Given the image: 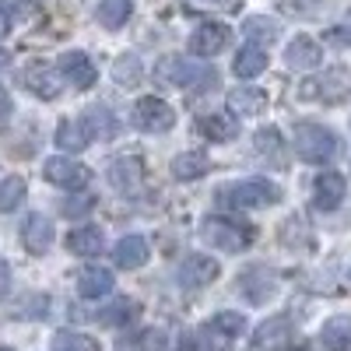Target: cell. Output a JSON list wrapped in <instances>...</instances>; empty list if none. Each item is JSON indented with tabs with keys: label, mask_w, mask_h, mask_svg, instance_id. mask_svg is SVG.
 <instances>
[{
	"label": "cell",
	"mask_w": 351,
	"mask_h": 351,
	"mask_svg": "<svg viewBox=\"0 0 351 351\" xmlns=\"http://www.w3.org/2000/svg\"><path fill=\"white\" fill-rule=\"evenodd\" d=\"M200 239L221 253H243L256 239V228L236 218H225V215H211L200 221Z\"/></svg>",
	"instance_id": "cell-1"
},
{
	"label": "cell",
	"mask_w": 351,
	"mask_h": 351,
	"mask_svg": "<svg viewBox=\"0 0 351 351\" xmlns=\"http://www.w3.org/2000/svg\"><path fill=\"white\" fill-rule=\"evenodd\" d=\"M218 197L228 204V208H243V211H263V208H274L281 200V186H274L271 180H243V183H232L221 186Z\"/></svg>",
	"instance_id": "cell-2"
},
{
	"label": "cell",
	"mask_w": 351,
	"mask_h": 351,
	"mask_svg": "<svg viewBox=\"0 0 351 351\" xmlns=\"http://www.w3.org/2000/svg\"><path fill=\"white\" fill-rule=\"evenodd\" d=\"M291 141H295V155L313 165H324L337 155V134L324 123H299Z\"/></svg>",
	"instance_id": "cell-3"
},
{
	"label": "cell",
	"mask_w": 351,
	"mask_h": 351,
	"mask_svg": "<svg viewBox=\"0 0 351 351\" xmlns=\"http://www.w3.org/2000/svg\"><path fill=\"white\" fill-rule=\"evenodd\" d=\"M246 330V316L243 313H218L211 316L200 330V344L208 351H232L236 337Z\"/></svg>",
	"instance_id": "cell-4"
},
{
	"label": "cell",
	"mask_w": 351,
	"mask_h": 351,
	"mask_svg": "<svg viewBox=\"0 0 351 351\" xmlns=\"http://www.w3.org/2000/svg\"><path fill=\"white\" fill-rule=\"evenodd\" d=\"M155 77L162 81V84H176V88H193V84H200V77H208V81H215V71L211 67H200V64H186L183 56H162L158 60V67H155Z\"/></svg>",
	"instance_id": "cell-5"
},
{
	"label": "cell",
	"mask_w": 351,
	"mask_h": 351,
	"mask_svg": "<svg viewBox=\"0 0 351 351\" xmlns=\"http://www.w3.org/2000/svg\"><path fill=\"white\" fill-rule=\"evenodd\" d=\"M134 123L144 130V134H165L176 127V112L169 102H162L158 95H144L137 106H134Z\"/></svg>",
	"instance_id": "cell-6"
},
{
	"label": "cell",
	"mask_w": 351,
	"mask_h": 351,
	"mask_svg": "<svg viewBox=\"0 0 351 351\" xmlns=\"http://www.w3.org/2000/svg\"><path fill=\"white\" fill-rule=\"evenodd\" d=\"M190 53L193 56H218L225 46H228V25H221V21H200L193 32H190Z\"/></svg>",
	"instance_id": "cell-7"
},
{
	"label": "cell",
	"mask_w": 351,
	"mask_h": 351,
	"mask_svg": "<svg viewBox=\"0 0 351 351\" xmlns=\"http://www.w3.org/2000/svg\"><path fill=\"white\" fill-rule=\"evenodd\" d=\"M218 274H221V267H218L215 256L193 253V256L183 260V267H180V274H176V278H180V285H183L186 291H197V288H208Z\"/></svg>",
	"instance_id": "cell-8"
},
{
	"label": "cell",
	"mask_w": 351,
	"mask_h": 351,
	"mask_svg": "<svg viewBox=\"0 0 351 351\" xmlns=\"http://www.w3.org/2000/svg\"><path fill=\"white\" fill-rule=\"evenodd\" d=\"M239 291L253 302V306H263L267 299H274L278 291V274L271 267H246L239 274Z\"/></svg>",
	"instance_id": "cell-9"
},
{
	"label": "cell",
	"mask_w": 351,
	"mask_h": 351,
	"mask_svg": "<svg viewBox=\"0 0 351 351\" xmlns=\"http://www.w3.org/2000/svg\"><path fill=\"white\" fill-rule=\"evenodd\" d=\"M43 172H46V180L53 186H64V190H81V186H88V180H92L88 165H81L74 158H49Z\"/></svg>",
	"instance_id": "cell-10"
},
{
	"label": "cell",
	"mask_w": 351,
	"mask_h": 351,
	"mask_svg": "<svg viewBox=\"0 0 351 351\" xmlns=\"http://www.w3.org/2000/svg\"><path fill=\"white\" fill-rule=\"evenodd\" d=\"M348 197V183L341 172H319L313 183V204L319 211H337Z\"/></svg>",
	"instance_id": "cell-11"
},
{
	"label": "cell",
	"mask_w": 351,
	"mask_h": 351,
	"mask_svg": "<svg viewBox=\"0 0 351 351\" xmlns=\"http://www.w3.org/2000/svg\"><path fill=\"white\" fill-rule=\"evenodd\" d=\"M60 77H67L74 88H92L99 81V67H95V60L88 53L71 49V53L60 56Z\"/></svg>",
	"instance_id": "cell-12"
},
{
	"label": "cell",
	"mask_w": 351,
	"mask_h": 351,
	"mask_svg": "<svg viewBox=\"0 0 351 351\" xmlns=\"http://www.w3.org/2000/svg\"><path fill=\"white\" fill-rule=\"evenodd\" d=\"M291 337H295L291 319H288V316H271V319H263V324L256 327L253 348H260V351H278V348H285Z\"/></svg>",
	"instance_id": "cell-13"
},
{
	"label": "cell",
	"mask_w": 351,
	"mask_h": 351,
	"mask_svg": "<svg viewBox=\"0 0 351 351\" xmlns=\"http://www.w3.org/2000/svg\"><path fill=\"white\" fill-rule=\"evenodd\" d=\"M319 60H324V49L309 36H295L285 49V64L291 71H313V67H319Z\"/></svg>",
	"instance_id": "cell-14"
},
{
	"label": "cell",
	"mask_w": 351,
	"mask_h": 351,
	"mask_svg": "<svg viewBox=\"0 0 351 351\" xmlns=\"http://www.w3.org/2000/svg\"><path fill=\"white\" fill-rule=\"evenodd\" d=\"M148 256H152V246H148V239H144V236H127V239L116 243V250H112V260H116V267H120V271L144 267Z\"/></svg>",
	"instance_id": "cell-15"
},
{
	"label": "cell",
	"mask_w": 351,
	"mask_h": 351,
	"mask_svg": "<svg viewBox=\"0 0 351 351\" xmlns=\"http://www.w3.org/2000/svg\"><path fill=\"white\" fill-rule=\"evenodd\" d=\"M348 77L341 74V71H330V74H324L319 81H306L302 88H299V95L302 99H327V102H337V99H344L348 95V84H344Z\"/></svg>",
	"instance_id": "cell-16"
},
{
	"label": "cell",
	"mask_w": 351,
	"mask_h": 351,
	"mask_svg": "<svg viewBox=\"0 0 351 351\" xmlns=\"http://www.w3.org/2000/svg\"><path fill=\"white\" fill-rule=\"evenodd\" d=\"M81 127L88 130V141H112L116 134H120V120L109 112V109H88L81 116Z\"/></svg>",
	"instance_id": "cell-17"
},
{
	"label": "cell",
	"mask_w": 351,
	"mask_h": 351,
	"mask_svg": "<svg viewBox=\"0 0 351 351\" xmlns=\"http://www.w3.org/2000/svg\"><path fill=\"white\" fill-rule=\"evenodd\" d=\"M21 243L32 250V253H46L53 246V225H49V218L28 215L25 225H21Z\"/></svg>",
	"instance_id": "cell-18"
},
{
	"label": "cell",
	"mask_w": 351,
	"mask_h": 351,
	"mask_svg": "<svg viewBox=\"0 0 351 351\" xmlns=\"http://www.w3.org/2000/svg\"><path fill=\"white\" fill-rule=\"evenodd\" d=\"M200 134L208 137V141H232L239 134V120H236V112H208L204 120H197Z\"/></svg>",
	"instance_id": "cell-19"
},
{
	"label": "cell",
	"mask_w": 351,
	"mask_h": 351,
	"mask_svg": "<svg viewBox=\"0 0 351 351\" xmlns=\"http://www.w3.org/2000/svg\"><path fill=\"white\" fill-rule=\"evenodd\" d=\"M141 180H144V169H141L137 158H120V162H112V165H109V183H112L116 190L137 193Z\"/></svg>",
	"instance_id": "cell-20"
},
{
	"label": "cell",
	"mask_w": 351,
	"mask_h": 351,
	"mask_svg": "<svg viewBox=\"0 0 351 351\" xmlns=\"http://www.w3.org/2000/svg\"><path fill=\"white\" fill-rule=\"evenodd\" d=\"M112 291V271L106 267H84L77 274V295L81 299H99Z\"/></svg>",
	"instance_id": "cell-21"
},
{
	"label": "cell",
	"mask_w": 351,
	"mask_h": 351,
	"mask_svg": "<svg viewBox=\"0 0 351 351\" xmlns=\"http://www.w3.org/2000/svg\"><path fill=\"white\" fill-rule=\"evenodd\" d=\"M25 88H28V92H36L39 99H56V95H60V74L43 67V64H36V67L25 71Z\"/></svg>",
	"instance_id": "cell-22"
},
{
	"label": "cell",
	"mask_w": 351,
	"mask_h": 351,
	"mask_svg": "<svg viewBox=\"0 0 351 351\" xmlns=\"http://www.w3.org/2000/svg\"><path fill=\"white\" fill-rule=\"evenodd\" d=\"M232 71H236V77H256V74H263V71H267V49L256 46V43L243 46L236 53V60H232Z\"/></svg>",
	"instance_id": "cell-23"
},
{
	"label": "cell",
	"mask_w": 351,
	"mask_h": 351,
	"mask_svg": "<svg viewBox=\"0 0 351 351\" xmlns=\"http://www.w3.org/2000/svg\"><path fill=\"white\" fill-rule=\"evenodd\" d=\"M102 246H106V239H102L99 225H81L67 236V250L77 256H95V253H102Z\"/></svg>",
	"instance_id": "cell-24"
},
{
	"label": "cell",
	"mask_w": 351,
	"mask_h": 351,
	"mask_svg": "<svg viewBox=\"0 0 351 351\" xmlns=\"http://www.w3.org/2000/svg\"><path fill=\"white\" fill-rule=\"evenodd\" d=\"M327 351H351V316H330L319 330Z\"/></svg>",
	"instance_id": "cell-25"
},
{
	"label": "cell",
	"mask_w": 351,
	"mask_h": 351,
	"mask_svg": "<svg viewBox=\"0 0 351 351\" xmlns=\"http://www.w3.org/2000/svg\"><path fill=\"white\" fill-rule=\"evenodd\" d=\"M263 106H267V95L260 88H236V92H228V112H236V116H256L263 112Z\"/></svg>",
	"instance_id": "cell-26"
},
{
	"label": "cell",
	"mask_w": 351,
	"mask_h": 351,
	"mask_svg": "<svg viewBox=\"0 0 351 351\" xmlns=\"http://www.w3.org/2000/svg\"><path fill=\"white\" fill-rule=\"evenodd\" d=\"M134 14V0H99L95 18L102 28H123Z\"/></svg>",
	"instance_id": "cell-27"
},
{
	"label": "cell",
	"mask_w": 351,
	"mask_h": 351,
	"mask_svg": "<svg viewBox=\"0 0 351 351\" xmlns=\"http://www.w3.org/2000/svg\"><path fill=\"white\" fill-rule=\"evenodd\" d=\"M137 316H141V306L134 299H116V302H109L99 313V319H102L106 327H127V324H134Z\"/></svg>",
	"instance_id": "cell-28"
},
{
	"label": "cell",
	"mask_w": 351,
	"mask_h": 351,
	"mask_svg": "<svg viewBox=\"0 0 351 351\" xmlns=\"http://www.w3.org/2000/svg\"><path fill=\"white\" fill-rule=\"evenodd\" d=\"M204 172H208V158H204L200 152H183V155L172 158V176H176V180H183V183L200 180Z\"/></svg>",
	"instance_id": "cell-29"
},
{
	"label": "cell",
	"mask_w": 351,
	"mask_h": 351,
	"mask_svg": "<svg viewBox=\"0 0 351 351\" xmlns=\"http://www.w3.org/2000/svg\"><path fill=\"white\" fill-rule=\"evenodd\" d=\"M165 348H169V337L162 330H155V327L137 330V334L120 341V351H165Z\"/></svg>",
	"instance_id": "cell-30"
},
{
	"label": "cell",
	"mask_w": 351,
	"mask_h": 351,
	"mask_svg": "<svg viewBox=\"0 0 351 351\" xmlns=\"http://www.w3.org/2000/svg\"><path fill=\"white\" fill-rule=\"evenodd\" d=\"M112 77L123 88H137L141 77H144V67H141V60L134 53H123V56H116V64H112Z\"/></svg>",
	"instance_id": "cell-31"
},
{
	"label": "cell",
	"mask_w": 351,
	"mask_h": 351,
	"mask_svg": "<svg viewBox=\"0 0 351 351\" xmlns=\"http://www.w3.org/2000/svg\"><path fill=\"white\" fill-rule=\"evenodd\" d=\"M25 193H28V186H25L21 176H4V183H0V211L4 215L18 211L25 204Z\"/></svg>",
	"instance_id": "cell-32"
},
{
	"label": "cell",
	"mask_w": 351,
	"mask_h": 351,
	"mask_svg": "<svg viewBox=\"0 0 351 351\" xmlns=\"http://www.w3.org/2000/svg\"><path fill=\"white\" fill-rule=\"evenodd\" d=\"M56 144H60L64 152H81L88 144V130L81 127V120H64L56 127Z\"/></svg>",
	"instance_id": "cell-33"
},
{
	"label": "cell",
	"mask_w": 351,
	"mask_h": 351,
	"mask_svg": "<svg viewBox=\"0 0 351 351\" xmlns=\"http://www.w3.org/2000/svg\"><path fill=\"white\" fill-rule=\"evenodd\" d=\"M53 351H99V341L77 330H60L53 337Z\"/></svg>",
	"instance_id": "cell-34"
},
{
	"label": "cell",
	"mask_w": 351,
	"mask_h": 351,
	"mask_svg": "<svg viewBox=\"0 0 351 351\" xmlns=\"http://www.w3.org/2000/svg\"><path fill=\"white\" fill-rule=\"evenodd\" d=\"M253 148H256V155H263V158H281V148H285V144H281V134L274 130V127H267V130H260L256 137H253Z\"/></svg>",
	"instance_id": "cell-35"
},
{
	"label": "cell",
	"mask_w": 351,
	"mask_h": 351,
	"mask_svg": "<svg viewBox=\"0 0 351 351\" xmlns=\"http://www.w3.org/2000/svg\"><path fill=\"white\" fill-rule=\"evenodd\" d=\"M246 36H250L256 46L274 43V39H278V25H274L271 18H250V21H246Z\"/></svg>",
	"instance_id": "cell-36"
},
{
	"label": "cell",
	"mask_w": 351,
	"mask_h": 351,
	"mask_svg": "<svg viewBox=\"0 0 351 351\" xmlns=\"http://www.w3.org/2000/svg\"><path fill=\"white\" fill-rule=\"evenodd\" d=\"M95 208V197L92 193H74L71 200H64V215L67 218H81V215H88Z\"/></svg>",
	"instance_id": "cell-37"
},
{
	"label": "cell",
	"mask_w": 351,
	"mask_h": 351,
	"mask_svg": "<svg viewBox=\"0 0 351 351\" xmlns=\"http://www.w3.org/2000/svg\"><path fill=\"white\" fill-rule=\"evenodd\" d=\"M18 316H36V319H43V316H46V295L25 299V302L18 306Z\"/></svg>",
	"instance_id": "cell-38"
},
{
	"label": "cell",
	"mask_w": 351,
	"mask_h": 351,
	"mask_svg": "<svg viewBox=\"0 0 351 351\" xmlns=\"http://www.w3.org/2000/svg\"><path fill=\"white\" fill-rule=\"evenodd\" d=\"M11 112H14V99H11V95L4 92V88H0V123H4Z\"/></svg>",
	"instance_id": "cell-39"
},
{
	"label": "cell",
	"mask_w": 351,
	"mask_h": 351,
	"mask_svg": "<svg viewBox=\"0 0 351 351\" xmlns=\"http://www.w3.org/2000/svg\"><path fill=\"white\" fill-rule=\"evenodd\" d=\"M8 288H11V267L0 260V295H8Z\"/></svg>",
	"instance_id": "cell-40"
},
{
	"label": "cell",
	"mask_w": 351,
	"mask_h": 351,
	"mask_svg": "<svg viewBox=\"0 0 351 351\" xmlns=\"http://www.w3.org/2000/svg\"><path fill=\"white\" fill-rule=\"evenodd\" d=\"M8 32H11V14H8L4 8H0V39H4Z\"/></svg>",
	"instance_id": "cell-41"
},
{
	"label": "cell",
	"mask_w": 351,
	"mask_h": 351,
	"mask_svg": "<svg viewBox=\"0 0 351 351\" xmlns=\"http://www.w3.org/2000/svg\"><path fill=\"white\" fill-rule=\"evenodd\" d=\"M14 8H18L21 14H28V11H36V0H14Z\"/></svg>",
	"instance_id": "cell-42"
},
{
	"label": "cell",
	"mask_w": 351,
	"mask_h": 351,
	"mask_svg": "<svg viewBox=\"0 0 351 351\" xmlns=\"http://www.w3.org/2000/svg\"><path fill=\"white\" fill-rule=\"evenodd\" d=\"M330 43H337V46H348V43H351V36H348V32H330Z\"/></svg>",
	"instance_id": "cell-43"
},
{
	"label": "cell",
	"mask_w": 351,
	"mask_h": 351,
	"mask_svg": "<svg viewBox=\"0 0 351 351\" xmlns=\"http://www.w3.org/2000/svg\"><path fill=\"white\" fill-rule=\"evenodd\" d=\"M8 64H11V56H8L4 49H0V74H4V71H8Z\"/></svg>",
	"instance_id": "cell-44"
},
{
	"label": "cell",
	"mask_w": 351,
	"mask_h": 351,
	"mask_svg": "<svg viewBox=\"0 0 351 351\" xmlns=\"http://www.w3.org/2000/svg\"><path fill=\"white\" fill-rule=\"evenodd\" d=\"M0 351H14V348H0Z\"/></svg>",
	"instance_id": "cell-45"
}]
</instances>
